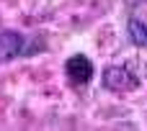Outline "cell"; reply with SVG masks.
Masks as SVG:
<instances>
[{
	"mask_svg": "<svg viewBox=\"0 0 147 131\" xmlns=\"http://www.w3.org/2000/svg\"><path fill=\"white\" fill-rule=\"evenodd\" d=\"M26 39L18 31H0V62H10L18 54H23Z\"/></svg>",
	"mask_w": 147,
	"mask_h": 131,
	"instance_id": "3",
	"label": "cell"
},
{
	"mask_svg": "<svg viewBox=\"0 0 147 131\" xmlns=\"http://www.w3.org/2000/svg\"><path fill=\"white\" fill-rule=\"evenodd\" d=\"M129 39L137 46H147V23H142L140 18L129 21Z\"/></svg>",
	"mask_w": 147,
	"mask_h": 131,
	"instance_id": "4",
	"label": "cell"
},
{
	"mask_svg": "<svg viewBox=\"0 0 147 131\" xmlns=\"http://www.w3.org/2000/svg\"><path fill=\"white\" fill-rule=\"evenodd\" d=\"M65 72H67L72 85H88L93 80V64L85 54H72L65 62Z\"/></svg>",
	"mask_w": 147,
	"mask_h": 131,
	"instance_id": "2",
	"label": "cell"
},
{
	"mask_svg": "<svg viewBox=\"0 0 147 131\" xmlns=\"http://www.w3.org/2000/svg\"><path fill=\"white\" fill-rule=\"evenodd\" d=\"M103 85L114 93H127V90H134L140 85V80L127 70V67H106L103 72Z\"/></svg>",
	"mask_w": 147,
	"mask_h": 131,
	"instance_id": "1",
	"label": "cell"
}]
</instances>
